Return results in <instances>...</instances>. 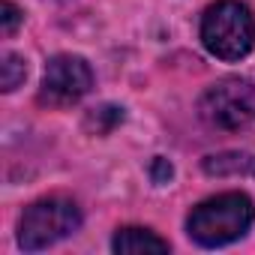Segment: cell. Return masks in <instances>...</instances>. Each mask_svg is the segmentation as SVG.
Returning <instances> with one entry per match:
<instances>
[{"label":"cell","instance_id":"52a82bcc","mask_svg":"<svg viewBox=\"0 0 255 255\" xmlns=\"http://www.w3.org/2000/svg\"><path fill=\"white\" fill-rule=\"evenodd\" d=\"M201 165L210 177H240V174L255 177V156L252 153H216V156H207Z\"/></svg>","mask_w":255,"mask_h":255},{"label":"cell","instance_id":"6da1fadb","mask_svg":"<svg viewBox=\"0 0 255 255\" xmlns=\"http://www.w3.org/2000/svg\"><path fill=\"white\" fill-rule=\"evenodd\" d=\"M252 219H255V210H252L249 195L222 192V195H213V198L201 201L198 207H192V213L186 219V231L201 246H225V243L243 237L249 231Z\"/></svg>","mask_w":255,"mask_h":255},{"label":"cell","instance_id":"3957f363","mask_svg":"<svg viewBox=\"0 0 255 255\" xmlns=\"http://www.w3.org/2000/svg\"><path fill=\"white\" fill-rule=\"evenodd\" d=\"M81 225V210L75 201L69 198H42L36 204H30L21 213L18 222V243L27 252L54 246L57 240L69 237L72 231H78Z\"/></svg>","mask_w":255,"mask_h":255},{"label":"cell","instance_id":"30bf717a","mask_svg":"<svg viewBox=\"0 0 255 255\" xmlns=\"http://www.w3.org/2000/svg\"><path fill=\"white\" fill-rule=\"evenodd\" d=\"M0 21H3V36H12L18 21H21V9L15 3H9V0H3L0 3Z\"/></svg>","mask_w":255,"mask_h":255},{"label":"cell","instance_id":"8992f818","mask_svg":"<svg viewBox=\"0 0 255 255\" xmlns=\"http://www.w3.org/2000/svg\"><path fill=\"white\" fill-rule=\"evenodd\" d=\"M114 252L120 255H147V252H168V240H162L159 234H153L150 228H138V225H129V228H120L111 240Z\"/></svg>","mask_w":255,"mask_h":255},{"label":"cell","instance_id":"7c38bea8","mask_svg":"<svg viewBox=\"0 0 255 255\" xmlns=\"http://www.w3.org/2000/svg\"><path fill=\"white\" fill-rule=\"evenodd\" d=\"M249 105H252V117H255V84H249Z\"/></svg>","mask_w":255,"mask_h":255},{"label":"cell","instance_id":"9c48e42d","mask_svg":"<svg viewBox=\"0 0 255 255\" xmlns=\"http://www.w3.org/2000/svg\"><path fill=\"white\" fill-rule=\"evenodd\" d=\"M24 78H27V63H24V57L6 51V54H3V63H0V84H3V90L12 93L18 84H24Z\"/></svg>","mask_w":255,"mask_h":255},{"label":"cell","instance_id":"7a4b0ae2","mask_svg":"<svg viewBox=\"0 0 255 255\" xmlns=\"http://www.w3.org/2000/svg\"><path fill=\"white\" fill-rule=\"evenodd\" d=\"M201 42L219 60H243L255 45V21L249 6L219 0L201 18Z\"/></svg>","mask_w":255,"mask_h":255},{"label":"cell","instance_id":"ba28073f","mask_svg":"<svg viewBox=\"0 0 255 255\" xmlns=\"http://www.w3.org/2000/svg\"><path fill=\"white\" fill-rule=\"evenodd\" d=\"M117 123H123V108H117V105L93 108V111L87 114V120H84V126H87L93 135H105V132H111Z\"/></svg>","mask_w":255,"mask_h":255},{"label":"cell","instance_id":"5b68a950","mask_svg":"<svg viewBox=\"0 0 255 255\" xmlns=\"http://www.w3.org/2000/svg\"><path fill=\"white\" fill-rule=\"evenodd\" d=\"M249 84L252 81H219L213 84L204 96H201V117L219 129H246L249 123H255L252 117V105H249Z\"/></svg>","mask_w":255,"mask_h":255},{"label":"cell","instance_id":"277c9868","mask_svg":"<svg viewBox=\"0 0 255 255\" xmlns=\"http://www.w3.org/2000/svg\"><path fill=\"white\" fill-rule=\"evenodd\" d=\"M93 84L90 66L75 57V54H57L45 63L42 72V87H39V102L51 108H66L78 102Z\"/></svg>","mask_w":255,"mask_h":255},{"label":"cell","instance_id":"8fae6325","mask_svg":"<svg viewBox=\"0 0 255 255\" xmlns=\"http://www.w3.org/2000/svg\"><path fill=\"white\" fill-rule=\"evenodd\" d=\"M168 177H171V165H168L165 159H156V162H153V180H156V183H165Z\"/></svg>","mask_w":255,"mask_h":255}]
</instances>
